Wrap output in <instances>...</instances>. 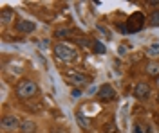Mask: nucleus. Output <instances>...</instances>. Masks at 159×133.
<instances>
[{"label":"nucleus","mask_w":159,"mask_h":133,"mask_svg":"<svg viewBox=\"0 0 159 133\" xmlns=\"http://www.w3.org/2000/svg\"><path fill=\"white\" fill-rule=\"evenodd\" d=\"M52 52H54V56H56L58 60H61V61H65V63H70L78 58L76 47H72L69 43H56V45L52 47Z\"/></svg>","instance_id":"obj_1"},{"label":"nucleus","mask_w":159,"mask_h":133,"mask_svg":"<svg viewBox=\"0 0 159 133\" xmlns=\"http://www.w3.org/2000/svg\"><path fill=\"white\" fill-rule=\"evenodd\" d=\"M15 94H16L18 99H31V97H34L38 94V85L33 81V79H22L16 85Z\"/></svg>","instance_id":"obj_2"},{"label":"nucleus","mask_w":159,"mask_h":133,"mask_svg":"<svg viewBox=\"0 0 159 133\" xmlns=\"http://www.w3.org/2000/svg\"><path fill=\"white\" fill-rule=\"evenodd\" d=\"M145 22H147V18H145V15L143 13H132L129 16V20H127V25L123 27V25H119V29L123 32H139L143 27H145Z\"/></svg>","instance_id":"obj_3"},{"label":"nucleus","mask_w":159,"mask_h":133,"mask_svg":"<svg viewBox=\"0 0 159 133\" xmlns=\"http://www.w3.org/2000/svg\"><path fill=\"white\" fill-rule=\"evenodd\" d=\"M67 79H69V83L74 86V88H85L87 85L90 83V79L85 76V74H81V72H74V70H69L67 72Z\"/></svg>","instance_id":"obj_4"},{"label":"nucleus","mask_w":159,"mask_h":133,"mask_svg":"<svg viewBox=\"0 0 159 133\" xmlns=\"http://www.w3.org/2000/svg\"><path fill=\"white\" fill-rule=\"evenodd\" d=\"M150 85L148 83H145V81H139L136 86H134V97L136 99H139V101H147L150 97Z\"/></svg>","instance_id":"obj_5"},{"label":"nucleus","mask_w":159,"mask_h":133,"mask_svg":"<svg viewBox=\"0 0 159 133\" xmlns=\"http://www.w3.org/2000/svg\"><path fill=\"white\" fill-rule=\"evenodd\" d=\"M98 97H99V101H105V102L114 101L116 99V90L110 85H101L98 90Z\"/></svg>","instance_id":"obj_6"},{"label":"nucleus","mask_w":159,"mask_h":133,"mask_svg":"<svg viewBox=\"0 0 159 133\" xmlns=\"http://www.w3.org/2000/svg\"><path fill=\"white\" fill-rule=\"evenodd\" d=\"M20 123L15 115H6L4 119H2V130H6V131H16L20 130Z\"/></svg>","instance_id":"obj_7"},{"label":"nucleus","mask_w":159,"mask_h":133,"mask_svg":"<svg viewBox=\"0 0 159 133\" xmlns=\"http://www.w3.org/2000/svg\"><path fill=\"white\" fill-rule=\"evenodd\" d=\"M15 29L18 32H22V34H31V32L36 31V23L31 20H18L15 23Z\"/></svg>","instance_id":"obj_8"},{"label":"nucleus","mask_w":159,"mask_h":133,"mask_svg":"<svg viewBox=\"0 0 159 133\" xmlns=\"http://www.w3.org/2000/svg\"><path fill=\"white\" fill-rule=\"evenodd\" d=\"M13 20H15V9L4 7V9L0 11V22H2V25H9Z\"/></svg>","instance_id":"obj_9"},{"label":"nucleus","mask_w":159,"mask_h":133,"mask_svg":"<svg viewBox=\"0 0 159 133\" xmlns=\"http://www.w3.org/2000/svg\"><path fill=\"white\" fill-rule=\"evenodd\" d=\"M145 70H147V74H148L150 77H156V79H157V77H159V61H150V63H147Z\"/></svg>","instance_id":"obj_10"},{"label":"nucleus","mask_w":159,"mask_h":133,"mask_svg":"<svg viewBox=\"0 0 159 133\" xmlns=\"http://www.w3.org/2000/svg\"><path fill=\"white\" fill-rule=\"evenodd\" d=\"M36 131V124L33 123V121H22L20 123V133H34Z\"/></svg>","instance_id":"obj_11"},{"label":"nucleus","mask_w":159,"mask_h":133,"mask_svg":"<svg viewBox=\"0 0 159 133\" xmlns=\"http://www.w3.org/2000/svg\"><path fill=\"white\" fill-rule=\"evenodd\" d=\"M54 36H56V38H69L70 29L69 27H58V29L54 31Z\"/></svg>","instance_id":"obj_12"},{"label":"nucleus","mask_w":159,"mask_h":133,"mask_svg":"<svg viewBox=\"0 0 159 133\" xmlns=\"http://www.w3.org/2000/svg\"><path fill=\"white\" fill-rule=\"evenodd\" d=\"M148 23L152 27H159V9L152 11V15L148 16Z\"/></svg>","instance_id":"obj_13"},{"label":"nucleus","mask_w":159,"mask_h":133,"mask_svg":"<svg viewBox=\"0 0 159 133\" xmlns=\"http://www.w3.org/2000/svg\"><path fill=\"white\" fill-rule=\"evenodd\" d=\"M92 49H94L96 54H105V52H107V47H105L103 43H99V41H94V43H92Z\"/></svg>","instance_id":"obj_14"},{"label":"nucleus","mask_w":159,"mask_h":133,"mask_svg":"<svg viewBox=\"0 0 159 133\" xmlns=\"http://www.w3.org/2000/svg\"><path fill=\"white\" fill-rule=\"evenodd\" d=\"M76 117H78L80 126H81V128H85V130H87V128H90V119H89V117H83L81 113H78Z\"/></svg>","instance_id":"obj_15"},{"label":"nucleus","mask_w":159,"mask_h":133,"mask_svg":"<svg viewBox=\"0 0 159 133\" xmlns=\"http://www.w3.org/2000/svg\"><path fill=\"white\" fill-rule=\"evenodd\" d=\"M134 133H150V130H148V126H147V124L138 123L136 126H134Z\"/></svg>","instance_id":"obj_16"},{"label":"nucleus","mask_w":159,"mask_h":133,"mask_svg":"<svg viewBox=\"0 0 159 133\" xmlns=\"http://www.w3.org/2000/svg\"><path fill=\"white\" fill-rule=\"evenodd\" d=\"M147 54L148 56H159V43H154L147 49Z\"/></svg>","instance_id":"obj_17"},{"label":"nucleus","mask_w":159,"mask_h":133,"mask_svg":"<svg viewBox=\"0 0 159 133\" xmlns=\"http://www.w3.org/2000/svg\"><path fill=\"white\" fill-rule=\"evenodd\" d=\"M105 131L107 133H118V128H116V124L114 123H109L107 126H105Z\"/></svg>","instance_id":"obj_18"},{"label":"nucleus","mask_w":159,"mask_h":133,"mask_svg":"<svg viewBox=\"0 0 159 133\" xmlns=\"http://www.w3.org/2000/svg\"><path fill=\"white\" fill-rule=\"evenodd\" d=\"M96 29H98V31H101V32H103L107 40H109V38H110V32H109V29H107V27H103V25H96Z\"/></svg>","instance_id":"obj_19"},{"label":"nucleus","mask_w":159,"mask_h":133,"mask_svg":"<svg viewBox=\"0 0 159 133\" xmlns=\"http://www.w3.org/2000/svg\"><path fill=\"white\" fill-rule=\"evenodd\" d=\"M80 95H81V90L80 88H74L72 90V97H80Z\"/></svg>","instance_id":"obj_20"},{"label":"nucleus","mask_w":159,"mask_h":133,"mask_svg":"<svg viewBox=\"0 0 159 133\" xmlns=\"http://www.w3.org/2000/svg\"><path fill=\"white\" fill-rule=\"evenodd\" d=\"M125 52H127V49H125V45H121V47H119V54H121V56H123V54H125Z\"/></svg>","instance_id":"obj_21"},{"label":"nucleus","mask_w":159,"mask_h":133,"mask_svg":"<svg viewBox=\"0 0 159 133\" xmlns=\"http://www.w3.org/2000/svg\"><path fill=\"white\" fill-rule=\"evenodd\" d=\"M157 101H159V92H157Z\"/></svg>","instance_id":"obj_22"}]
</instances>
